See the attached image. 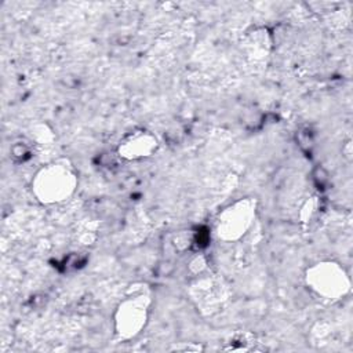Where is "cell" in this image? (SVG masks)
Segmentation results:
<instances>
[{"mask_svg": "<svg viewBox=\"0 0 353 353\" xmlns=\"http://www.w3.org/2000/svg\"><path fill=\"white\" fill-rule=\"evenodd\" d=\"M77 176L68 161H54L37 171L32 190L37 200L46 204L66 200L76 189Z\"/></svg>", "mask_w": 353, "mask_h": 353, "instance_id": "obj_1", "label": "cell"}, {"mask_svg": "<svg viewBox=\"0 0 353 353\" xmlns=\"http://www.w3.org/2000/svg\"><path fill=\"white\" fill-rule=\"evenodd\" d=\"M255 218V200L241 199L226 207L218 219L216 233L223 240H237L247 233Z\"/></svg>", "mask_w": 353, "mask_h": 353, "instance_id": "obj_3", "label": "cell"}, {"mask_svg": "<svg viewBox=\"0 0 353 353\" xmlns=\"http://www.w3.org/2000/svg\"><path fill=\"white\" fill-rule=\"evenodd\" d=\"M157 148V139L148 131L139 130L127 135L119 146V154L128 160L145 159L152 156Z\"/></svg>", "mask_w": 353, "mask_h": 353, "instance_id": "obj_5", "label": "cell"}, {"mask_svg": "<svg viewBox=\"0 0 353 353\" xmlns=\"http://www.w3.org/2000/svg\"><path fill=\"white\" fill-rule=\"evenodd\" d=\"M306 281L316 294L327 299H338L350 288L347 274L335 262L316 263L307 269Z\"/></svg>", "mask_w": 353, "mask_h": 353, "instance_id": "obj_2", "label": "cell"}, {"mask_svg": "<svg viewBox=\"0 0 353 353\" xmlns=\"http://www.w3.org/2000/svg\"><path fill=\"white\" fill-rule=\"evenodd\" d=\"M146 296H134L125 299L116 312V330L124 338L135 336L148 320Z\"/></svg>", "mask_w": 353, "mask_h": 353, "instance_id": "obj_4", "label": "cell"}]
</instances>
